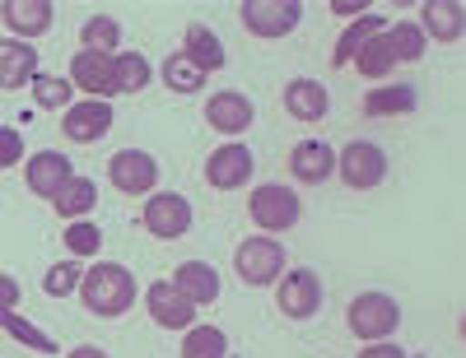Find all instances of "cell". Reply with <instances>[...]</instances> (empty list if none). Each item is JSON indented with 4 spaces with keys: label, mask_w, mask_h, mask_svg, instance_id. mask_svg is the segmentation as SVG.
Instances as JSON below:
<instances>
[{
    "label": "cell",
    "mask_w": 466,
    "mask_h": 358,
    "mask_svg": "<svg viewBox=\"0 0 466 358\" xmlns=\"http://www.w3.org/2000/svg\"><path fill=\"white\" fill-rule=\"evenodd\" d=\"M415 89L410 85H387L378 94L364 98V116H401V112H415Z\"/></svg>",
    "instance_id": "cell-26"
},
{
    "label": "cell",
    "mask_w": 466,
    "mask_h": 358,
    "mask_svg": "<svg viewBox=\"0 0 466 358\" xmlns=\"http://www.w3.org/2000/svg\"><path fill=\"white\" fill-rule=\"evenodd\" d=\"M233 270H238V280H243V284L266 289V284H276L280 274H285V247H280L270 233H261V237H243L238 252H233Z\"/></svg>",
    "instance_id": "cell-3"
},
{
    "label": "cell",
    "mask_w": 466,
    "mask_h": 358,
    "mask_svg": "<svg viewBox=\"0 0 466 358\" xmlns=\"http://www.w3.org/2000/svg\"><path fill=\"white\" fill-rule=\"evenodd\" d=\"M80 265H75V261H66V265H52L47 270V280H43V289L52 293V298H66V293H75V289H80Z\"/></svg>",
    "instance_id": "cell-34"
},
{
    "label": "cell",
    "mask_w": 466,
    "mask_h": 358,
    "mask_svg": "<svg viewBox=\"0 0 466 358\" xmlns=\"http://www.w3.org/2000/svg\"><path fill=\"white\" fill-rule=\"evenodd\" d=\"M140 219H145L149 237H159V243H177V237L191 228V201L177 195V191H154L149 205L140 210Z\"/></svg>",
    "instance_id": "cell-8"
},
{
    "label": "cell",
    "mask_w": 466,
    "mask_h": 358,
    "mask_svg": "<svg viewBox=\"0 0 466 358\" xmlns=\"http://www.w3.org/2000/svg\"><path fill=\"white\" fill-rule=\"evenodd\" d=\"M173 289L191 303V307H206L219 298V270L206 265V261H182L177 274H173Z\"/></svg>",
    "instance_id": "cell-19"
},
{
    "label": "cell",
    "mask_w": 466,
    "mask_h": 358,
    "mask_svg": "<svg viewBox=\"0 0 466 358\" xmlns=\"http://www.w3.org/2000/svg\"><path fill=\"white\" fill-rule=\"evenodd\" d=\"M70 85L85 89L98 103H107L116 94V52H85L80 47L70 61Z\"/></svg>",
    "instance_id": "cell-11"
},
{
    "label": "cell",
    "mask_w": 466,
    "mask_h": 358,
    "mask_svg": "<svg viewBox=\"0 0 466 358\" xmlns=\"http://www.w3.org/2000/svg\"><path fill=\"white\" fill-rule=\"evenodd\" d=\"M94 201H98V186H94L89 177H80V173H75V177L52 195V205H56L61 219H85V214L94 210Z\"/></svg>",
    "instance_id": "cell-25"
},
{
    "label": "cell",
    "mask_w": 466,
    "mask_h": 358,
    "mask_svg": "<svg viewBox=\"0 0 466 358\" xmlns=\"http://www.w3.org/2000/svg\"><path fill=\"white\" fill-rule=\"evenodd\" d=\"M182 56L197 65L201 75L210 70H224V43L206 28V24H187V43H182Z\"/></svg>",
    "instance_id": "cell-22"
},
{
    "label": "cell",
    "mask_w": 466,
    "mask_h": 358,
    "mask_svg": "<svg viewBox=\"0 0 466 358\" xmlns=\"http://www.w3.org/2000/svg\"><path fill=\"white\" fill-rule=\"evenodd\" d=\"M420 52H424V33H420V24H387L382 33H373L369 43L355 52V65L364 79H382L392 65H401V61H420Z\"/></svg>",
    "instance_id": "cell-1"
},
{
    "label": "cell",
    "mask_w": 466,
    "mask_h": 358,
    "mask_svg": "<svg viewBox=\"0 0 466 358\" xmlns=\"http://www.w3.org/2000/svg\"><path fill=\"white\" fill-rule=\"evenodd\" d=\"M33 98H37V107H66L70 79H61V75H37V79H33Z\"/></svg>",
    "instance_id": "cell-33"
},
{
    "label": "cell",
    "mask_w": 466,
    "mask_h": 358,
    "mask_svg": "<svg viewBox=\"0 0 466 358\" xmlns=\"http://www.w3.org/2000/svg\"><path fill=\"white\" fill-rule=\"evenodd\" d=\"M80 43H85V52H112L116 43H122V24H116L112 15H94L80 28Z\"/></svg>",
    "instance_id": "cell-29"
},
{
    "label": "cell",
    "mask_w": 466,
    "mask_h": 358,
    "mask_svg": "<svg viewBox=\"0 0 466 358\" xmlns=\"http://www.w3.org/2000/svg\"><path fill=\"white\" fill-rule=\"evenodd\" d=\"M112 126V103H98V98H80L66 107V135L75 144H94L98 135H107Z\"/></svg>",
    "instance_id": "cell-16"
},
{
    "label": "cell",
    "mask_w": 466,
    "mask_h": 358,
    "mask_svg": "<svg viewBox=\"0 0 466 358\" xmlns=\"http://www.w3.org/2000/svg\"><path fill=\"white\" fill-rule=\"evenodd\" d=\"M0 24H5L19 43H33L52 28V5L47 0H5L0 5Z\"/></svg>",
    "instance_id": "cell-15"
},
{
    "label": "cell",
    "mask_w": 466,
    "mask_h": 358,
    "mask_svg": "<svg viewBox=\"0 0 466 358\" xmlns=\"http://www.w3.org/2000/svg\"><path fill=\"white\" fill-rule=\"evenodd\" d=\"M66 358H107V349H98V344H75Z\"/></svg>",
    "instance_id": "cell-38"
},
{
    "label": "cell",
    "mask_w": 466,
    "mask_h": 358,
    "mask_svg": "<svg viewBox=\"0 0 466 358\" xmlns=\"http://www.w3.org/2000/svg\"><path fill=\"white\" fill-rule=\"evenodd\" d=\"M0 326H5L19 344H28V349H37V353H56V340L52 335H43L33 322H24L19 312H0Z\"/></svg>",
    "instance_id": "cell-30"
},
{
    "label": "cell",
    "mask_w": 466,
    "mask_h": 358,
    "mask_svg": "<svg viewBox=\"0 0 466 358\" xmlns=\"http://www.w3.org/2000/svg\"><path fill=\"white\" fill-rule=\"evenodd\" d=\"M360 358H406V349H401V344L378 340V344H364V353H360Z\"/></svg>",
    "instance_id": "cell-37"
},
{
    "label": "cell",
    "mask_w": 466,
    "mask_h": 358,
    "mask_svg": "<svg viewBox=\"0 0 466 358\" xmlns=\"http://www.w3.org/2000/svg\"><path fill=\"white\" fill-rule=\"evenodd\" d=\"M420 33L424 37H439V43H457L461 37V5L457 0H430V5H420Z\"/></svg>",
    "instance_id": "cell-23"
},
{
    "label": "cell",
    "mask_w": 466,
    "mask_h": 358,
    "mask_svg": "<svg viewBox=\"0 0 466 358\" xmlns=\"http://www.w3.org/2000/svg\"><path fill=\"white\" fill-rule=\"evenodd\" d=\"M331 10H336V15H345V19H360V15H369L364 5H331Z\"/></svg>",
    "instance_id": "cell-39"
},
{
    "label": "cell",
    "mask_w": 466,
    "mask_h": 358,
    "mask_svg": "<svg viewBox=\"0 0 466 358\" xmlns=\"http://www.w3.org/2000/svg\"><path fill=\"white\" fill-rule=\"evenodd\" d=\"M289 173L303 182V186H318L336 173V149L327 140H299L294 154H289Z\"/></svg>",
    "instance_id": "cell-17"
},
{
    "label": "cell",
    "mask_w": 466,
    "mask_h": 358,
    "mask_svg": "<svg viewBox=\"0 0 466 358\" xmlns=\"http://www.w3.org/2000/svg\"><path fill=\"white\" fill-rule=\"evenodd\" d=\"M248 214H252V224H257V228H266V233H285V228H294V224L303 219V205H299V195H294L289 186L266 182V186H257V191H252Z\"/></svg>",
    "instance_id": "cell-5"
},
{
    "label": "cell",
    "mask_w": 466,
    "mask_h": 358,
    "mask_svg": "<svg viewBox=\"0 0 466 358\" xmlns=\"http://www.w3.org/2000/svg\"><path fill=\"white\" fill-rule=\"evenodd\" d=\"M75 293L85 298V307L94 316H122L136 303V274L127 265H116V261H98L80 274V289Z\"/></svg>",
    "instance_id": "cell-2"
},
{
    "label": "cell",
    "mask_w": 466,
    "mask_h": 358,
    "mask_svg": "<svg viewBox=\"0 0 466 358\" xmlns=\"http://www.w3.org/2000/svg\"><path fill=\"white\" fill-rule=\"evenodd\" d=\"M382 28H387V19H382V15H373V10H369V15H360L355 24H350V28L336 37V47H331V65H336V70H340V65H350V61H355V52L369 43L373 33H382Z\"/></svg>",
    "instance_id": "cell-24"
},
{
    "label": "cell",
    "mask_w": 466,
    "mask_h": 358,
    "mask_svg": "<svg viewBox=\"0 0 466 358\" xmlns=\"http://www.w3.org/2000/svg\"><path fill=\"white\" fill-rule=\"evenodd\" d=\"M336 173L350 191H373L387 177V154L373 140H355V144H345L336 154Z\"/></svg>",
    "instance_id": "cell-7"
},
{
    "label": "cell",
    "mask_w": 466,
    "mask_h": 358,
    "mask_svg": "<svg viewBox=\"0 0 466 358\" xmlns=\"http://www.w3.org/2000/svg\"><path fill=\"white\" fill-rule=\"evenodd\" d=\"M28 191L33 195H43V201H52V195L75 177V168H70V158L66 154H56V149H43V154H33L28 158Z\"/></svg>",
    "instance_id": "cell-18"
},
{
    "label": "cell",
    "mask_w": 466,
    "mask_h": 358,
    "mask_svg": "<svg viewBox=\"0 0 466 358\" xmlns=\"http://www.w3.org/2000/svg\"><path fill=\"white\" fill-rule=\"evenodd\" d=\"M276 307L289 316V322H308V316H318V307H322L318 270L294 265L289 274H280V280H276Z\"/></svg>",
    "instance_id": "cell-6"
},
{
    "label": "cell",
    "mask_w": 466,
    "mask_h": 358,
    "mask_svg": "<svg viewBox=\"0 0 466 358\" xmlns=\"http://www.w3.org/2000/svg\"><path fill=\"white\" fill-rule=\"evenodd\" d=\"M19 280L15 274H0V312H15V303H19Z\"/></svg>",
    "instance_id": "cell-36"
},
{
    "label": "cell",
    "mask_w": 466,
    "mask_h": 358,
    "mask_svg": "<svg viewBox=\"0 0 466 358\" xmlns=\"http://www.w3.org/2000/svg\"><path fill=\"white\" fill-rule=\"evenodd\" d=\"M285 112L294 122H322L331 112V94L318 85V79H289L285 85Z\"/></svg>",
    "instance_id": "cell-20"
},
{
    "label": "cell",
    "mask_w": 466,
    "mask_h": 358,
    "mask_svg": "<svg viewBox=\"0 0 466 358\" xmlns=\"http://www.w3.org/2000/svg\"><path fill=\"white\" fill-rule=\"evenodd\" d=\"M145 307H149V316H154L164 331H187L191 322H197V307H191V303L173 289V280H154V284L145 289Z\"/></svg>",
    "instance_id": "cell-13"
},
{
    "label": "cell",
    "mask_w": 466,
    "mask_h": 358,
    "mask_svg": "<svg viewBox=\"0 0 466 358\" xmlns=\"http://www.w3.org/2000/svg\"><path fill=\"white\" fill-rule=\"evenodd\" d=\"M98 247H103V228H98V224L75 219V224L66 228V252H70V256H94Z\"/></svg>",
    "instance_id": "cell-32"
},
{
    "label": "cell",
    "mask_w": 466,
    "mask_h": 358,
    "mask_svg": "<svg viewBox=\"0 0 466 358\" xmlns=\"http://www.w3.org/2000/svg\"><path fill=\"white\" fill-rule=\"evenodd\" d=\"M345 322H350V335L355 340L378 344V340H387L401 326V307H397V298H387V293H360L355 303H350Z\"/></svg>",
    "instance_id": "cell-4"
},
{
    "label": "cell",
    "mask_w": 466,
    "mask_h": 358,
    "mask_svg": "<svg viewBox=\"0 0 466 358\" xmlns=\"http://www.w3.org/2000/svg\"><path fill=\"white\" fill-rule=\"evenodd\" d=\"M24 158V135L15 126H0V168H15Z\"/></svg>",
    "instance_id": "cell-35"
},
{
    "label": "cell",
    "mask_w": 466,
    "mask_h": 358,
    "mask_svg": "<svg viewBox=\"0 0 466 358\" xmlns=\"http://www.w3.org/2000/svg\"><path fill=\"white\" fill-rule=\"evenodd\" d=\"M238 19L252 37H289L303 19V5L299 0H248Z\"/></svg>",
    "instance_id": "cell-10"
},
{
    "label": "cell",
    "mask_w": 466,
    "mask_h": 358,
    "mask_svg": "<svg viewBox=\"0 0 466 358\" xmlns=\"http://www.w3.org/2000/svg\"><path fill=\"white\" fill-rule=\"evenodd\" d=\"M37 79V52L33 43H19V37H5L0 43V89H24Z\"/></svg>",
    "instance_id": "cell-21"
},
{
    "label": "cell",
    "mask_w": 466,
    "mask_h": 358,
    "mask_svg": "<svg viewBox=\"0 0 466 358\" xmlns=\"http://www.w3.org/2000/svg\"><path fill=\"white\" fill-rule=\"evenodd\" d=\"M252 98H243L238 89H224L215 98H206V122L219 131V135H243L252 126Z\"/></svg>",
    "instance_id": "cell-14"
},
{
    "label": "cell",
    "mask_w": 466,
    "mask_h": 358,
    "mask_svg": "<svg viewBox=\"0 0 466 358\" xmlns=\"http://www.w3.org/2000/svg\"><path fill=\"white\" fill-rule=\"evenodd\" d=\"M107 182L122 195H149L159 186V158L145 149H122L107 158Z\"/></svg>",
    "instance_id": "cell-9"
},
{
    "label": "cell",
    "mask_w": 466,
    "mask_h": 358,
    "mask_svg": "<svg viewBox=\"0 0 466 358\" xmlns=\"http://www.w3.org/2000/svg\"><path fill=\"white\" fill-rule=\"evenodd\" d=\"M224 353H228V340L219 326H187L182 358H224Z\"/></svg>",
    "instance_id": "cell-27"
},
{
    "label": "cell",
    "mask_w": 466,
    "mask_h": 358,
    "mask_svg": "<svg viewBox=\"0 0 466 358\" xmlns=\"http://www.w3.org/2000/svg\"><path fill=\"white\" fill-rule=\"evenodd\" d=\"M149 85V65L140 52H122L116 56V94H140Z\"/></svg>",
    "instance_id": "cell-31"
},
{
    "label": "cell",
    "mask_w": 466,
    "mask_h": 358,
    "mask_svg": "<svg viewBox=\"0 0 466 358\" xmlns=\"http://www.w3.org/2000/svg\"><path fill=\"white\" fill-rule=\"evenodd\" d=\"M252 168H257L252 149L233 140V144H219L206 158V182H210V191H238V186L252 182Z\"/></svg>",
    "instance_id": "cell-12"
},
{
    "label": "cell",
    "mask_w": 466,
    "mask_h": 358,
    "mask_svg": "<svg viewBox=\"0 0 466 358\" xmlns=\"http://www.w3.org/2000/svg\"><path fill=\"white\" fill-rule=\"evenodd\" d=\"M164 85H168L173 94H201V89H206V75L191 65L182 52H173V56L164 61Z\"/></svg>",
    "instance_id": "cell-28"
}]
</instances>
